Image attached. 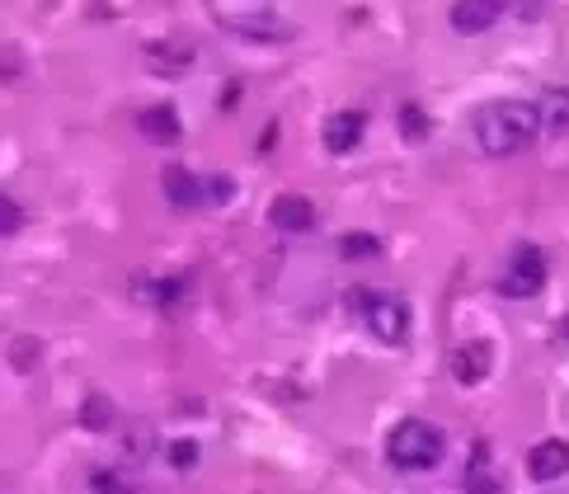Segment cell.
Listing matches in <instances>:
<instances>
[{"label": "cell", "instance_id": "cell-17", "mask_svg": "<svg viewBox=\"0 0 569 494\" xmlns=\"http://www.w3.org/2000/svg\"><path fill=\"white\" fill-rule=\"evenodd\" d=\"M80 423H85V429H109V423H113V401H109V395H90L85 409H80Z\"/></svg>", "mask_w": 569, "mask_h": 494}, {"label": "cell", "instance_id": "cell-12", "mask_svg": "<svg viewBox=\"0 0 569 494\" xmlns=\"http://www.w3.org/2000/svg\"><path fill=\"white\" fill-rule=\"evenodd\" d=\"M165 198H169L175 207H198V203H203V189H198V175H193V169L169 165V169H165Z\"/></svg>", "mask_w": 569, "mask_h": 494}, {"label": "cell", "instance_id": "cell-14", "mask_svg": "<svg viewBox=\"0 0 569 494\" xmlns=\"http://www.w3.org/2000/svg\"><path fill=\"white\" fill-rule=\"evenodd\" d=\"M339 250H344V259H377V254H381V240L367 236V231H349L344 240H339Z\"/></svg>", "mask_w": 569, "mask_h": 494}, {"label": "cell", "instance_id": "cell-20", "mask_svg": "<svg viewBox=\"0 0 569 494\" xmlns=\"http://www.w3.org/2000/svg\"><path fill=\"white\" fill-rule=\"evenodd\" d=\"M14 76H20V52L0 48V80H14Z\"/></svg>", "mask_w": 569, "mask_h": 494}, {"label": "cell", "instance_id": "cell-1", "mask_svg": "<svg viewBox=\"0 0 569 494\" xmlns=\"http://www.w3.org/2000/svg\"><path fill=\"white\" fill-rule=\"evenodd\" d=\"M471 132L485 155H514L522 147H532L536 132H542V109L522 104V99H500V104H485L476 113Z\"/></svg>", "mask_w": 569, "mask_h": 494}, {"label": "cell", "instance_id": "cell-13", "mask_svg": "<svg viewBox=\"0 0 569 494\" xmlns=\"http://www.w3.org/2000/svg\"><path fill=\"white\" fill-rule=\"evenodd\" d=\"M542 127H551L556 137H569V90H551L542 99Z\"/></svg>", "mask_w": 569, "mask_h": 494}, {"label": "cell", "instance_id": "cell-6", "mask_svg": "<svg viewBox=\"0 0 569 494\" xmlns=\"http://www.w3.org/2000/svg\"><path fill=\"white\" fill-rule=\"evenodd\" d=\"M500 14H504V0H457L452 5V28L457 34H485V28L500 24Z\"/></svg>", "mask_w": 569, "mask_h": 494}, {"label": "cell", "instance_id": "cell-9", "mask_svg": "<svg viewBox=\"0 0 569 494\" xmlns=\"http://www.w3.org/2000/svg\"><path fill=\"white\" fill-rule=\"evenodd\" d=\"M528 471H532V480L569 476V443H565V438H546V443H536L528 452Z\"/></svg>", "mask_w": 569, "mask_h": 494}, {"label": "cell", "instance_id": "cell-10", "mask_svg": "<svg viewBox=\"0 0 569 494\" xmlns=\"http://www.w3.org/2000/svg\"><path fill=\"white\" fill-rule=\"evenodd\" d=\"M141 56L161 71V76H184V71L193 66V48L189 42H175V38H161V42H147Z\"/></svg>", "mask_w": 569, "mask_h": 494}, {"label": "cell", "instance_id": "cell-22", "mask_svg": "<svg viewBox=\"0 0 569 494\" xmlns=\"http://www.w3.org/2000/svg\"><path fill=\"white\" fill-rule=\"evenodd\" d=\"M169 461H175V466H193L198 461V447L193 443H175V447H169Z\"/></svg>", "mask_w": 569, "mask_h": 494}, {"label": "cell", "instance_id": "cell-5", "mask_svg": "<svg viewBox=\"0 0 569 494\" xmlns=\"http://www.w3.org/2000/svg\"><path fill=\"white\" fill-rule=\"evenodd\" d=\"M447 367H452V377H457L461 387H480L485 372H490V344H485V339H466V344L452 349Z\"/></svg>", "mask_w": 569, "mask_h": 494}, {"label": "cell", "instance_id": "cell-8", "mask_svg": "<svg viewBox=\"0 0 569 494\" xmlns=\"http://www.w3.org/2000/svg\"><path fill=\"white\" fill-rule=\"evenodd\" d=\"M363 132H367V118L358 109H339V113H330V118H325V147L330 151H353L363 141Z\"/></svg>", "mask_w": 569, "mask_h": 494}, {"label": "cell", "instance_id": "cell-16", "mask_svg": "<svg viewBox=\"0 0 569 494\" xmlns=\"http://www.w3.org/2000/svg\"><path fill=\"white\" fill-rule=\"evenodd\" d=\"M401 137L405 141H429V113H423L419 104L401 109Z\"/></svg>", "mask_w": 569, "mask_h": 494}, {"label": "cell", "instance_id": "cell-2", "mask_svg": "<svg viewBox=\"0 0 569 494\" xmlns=\"http://www.w3.org/2000/svg\"><path fill=\"white\" fill-rule=\"evenodd\" d=\"M447 452L443 429H433L429 419H401L387 438V461L395 471H433Z\"/></svg>", "mask_w": 569, "mask_h": 494}, {"label": "cell", "instance_id": "cell-3", "mask_svg": "<svg viewBox=\"0 0 569 494\" xmlns=\"http://www.w3.org/2000/svg\"><path fill=\"white\" fill-rule=\"evenodd\" d=\"M349 306L358 311L363 325L381 339V344H405V339H409V306L401 302V296H391V292H353Z\"/></svg>", "mask_w": 569, "mask_h": 494}, {"label": "cell", "instance_id": "cell-21", "mask_svg": "<svg viewBox=\"0 0 569 494\" xmlns=\"http://www.w3.org/2000/svg\"><path fill=\"white\" fill-rule=\"evenodd\" d=\"M231 193H236V183H231V179H212L203 198H212V203H226V198H231Z\"/></svg>", "mask_w": 569, "mask_h": 494}, {"label": "cell", "instance_id": "cell-19", "mask_svg": "<svg viewBox=\"0 0 569 494\" xmlns=\"http://www.w3.org/2000/svg\"><path fill=\"white\" fill-rule=\"evenodd\" d=\"M24 231V207L10 193H0V236H20Z\"/></svg>", "mask_w": 569, "mask_h": 494}, {"label": "cell", "instance_id": "cell-11", "mask_svg": "<svg viewBox=\"0 0 569 494\" xmlns=\"http://www.w3.org/2000/svg\"><path fill=\"white\" fill-rule=\"evenodd\" d=\"M137 127H141V137H147V141H155V147H169V141L184 137V123H179V113L169 104H151L137 118Z\"/></svg>", "mask_w": 569, "mask_h": 494}, {"label": "cell", "instance_id": "cell-4", "mask_svg": "<svg viewBox=\"0 0 569 494\" xmlns=\"http://www.w3.org/2000/svg\"><path fill=\"white\" fill-rule=\"evenodd\" d=\"M500 288L508 296H536L546 288V254L536 245H518V254H514V264H508V274H504Z\"/></svg>", "mask_w": 569, "mask_h": 494}, {"label": "cell", "instance_id": "cell-7", "mask_svg": "<svg viewBox=\"0 0 569 494\" xmlns=\"http://www.w3.org/2000/svg\"><path fill=\"white\" fill-rule=\"evenodd\" d=\"M268 221H274L278 231H311V226H316V203L302 193H278L274 207H268Z\"/></svg>", "mask_w": 569, "mask_h": 494}, {"label": "cell", "instance_id": "cell-15", "mask_svg": "<svg viewBox=\"0 0 569 494\" xmlns=\"http://www.w3.org/2000/svg\"><path fill=\"white\" fill-rule=\"evenodd\" d=\"M10 363H14V372H34V367L42 363V344H38V339H14V344H10Z\"/></svg>", "mask_w": 569, "mask_h": 494}, {"label": "cell", "instance_id": "cell-18", "mask_svg": "<svg viewBox=\"0 0 569 494\" xmlns=\"http://www.w3.org/2000/svg\"><path fill=\"white\" fill-rule=\"evenodd\" d=\"M466 494H504V480L476 461L471 471H466Z\"/></svg>", "mask_w": 569, "mask_h": 494}]
</instances>
